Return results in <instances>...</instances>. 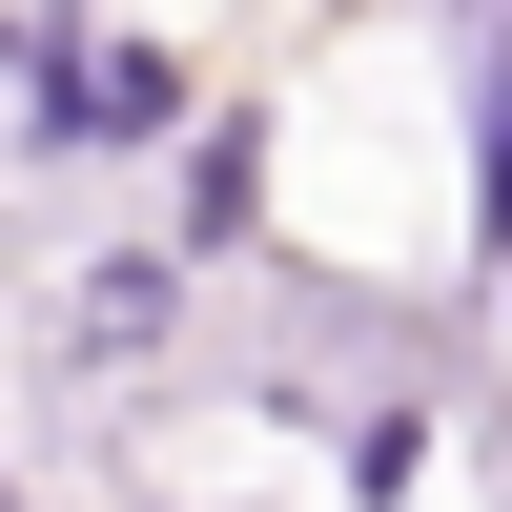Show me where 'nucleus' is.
<instances>
[{"mask_svg": "<svg viewBox=\"0 0 512 512\" xmlns=\"http://www.w3.org/2000/svg\"><path fill=\"white\" fill-rule=\"evenodd\" d=\"M21 123L41 144H164L185 62H144V41H21Z\"/></svg>", "mask_w": 512, "mask_h": 512, "instance_id": "1", "label": "nucleus"}, {"mask_svg": "<svg viewBox=\"0 0 512 512\" xmlns=\"http://www.w3.org/2000/svg\"><path fill=\"white\" fill-rule=\"evenodd\" d=\"M246 205H267V123H205V144H185V246H246Z\"/></svg>", "mask_w": 512, "mask_h": 512, "instance_id": "2", "label": "nucleus"}, {"mask_svg": "<svg viewBox=\"0 0 512 512\" xmlns=\"http://www.w3.org/2000/svg\"><path fill=\"white\" fill-rule=\"evenodd\" d=\"M472 226L512 246V41H492V103H472Z\"/></svg>", "mask_w": 512, "mask_h": 512, "instance_id": "3", "label": "nucleus"}]
</instances>
